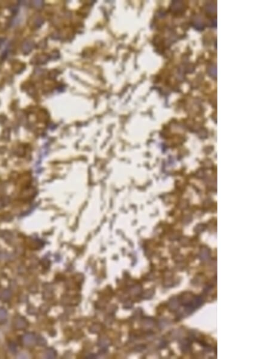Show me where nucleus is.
Returning a JSON list of instances; mask_svg holds the SVG:
<instances>
[{
    "label": "nucleus",
    "instance_id": "5",
    "mask_svg": "<svg viewBox=\"0 0 271 359\" xmlns=\"http://www.w3.org/2000/svg\"><path fill=\"white\" fill-rule=\"evenodd\" d=\"M7 317V313L4 310H0V321H2L6 319Z\"/></svg>",
    "mask_w": 271,
    "mask_h": 359
},
{
    "label": "nucleus",
    "instance_id": "4",
    "mask_svg": "<svg viewBox=\"0 0 271 359\" xmlns=\"http://www.w3.org/2000/svg\"><path fill=\"white\" fill-rule=\"evenodd\" d=\"M48 57L47 55H40L36 59L33 58L34 60L33 63H37V64H44L48 61Z\"/></svg>",
    "mask_w": 271,
    "mask_h": 359
},
{
    "label": "nucleus",
    "instance_id": "2",
    "mask_svg": "<svg viewBox=\"0 0 271 359\" xmlns=\"http://www.w3.org/2000/svg\"><path fill=\"white\" fill-rule=\"evenodd\" d=\"M23 341L26 345H31L34 343L35 337L33 334H27L24 336Z\"/></svg>",
    "mask_w": 271,
    "mask_h": 359
},
{
    "label": "nucleus",
    "instance_id": "3",
    "mask_svg": "<svg viewBox=\"0 0 271 359\" xmlns=\"http://www.w3.org/2000/svg\"><path fill=\"white\" fill-rule=\"evenodd\" d=\"M27 326V322L24 320L23 318L19 317V319H18L16 322H15V327L17 329H23L26 328Z\"/></svg>",
    "mask_w": 271,
    "mask_h": 359
},
{
    "label": "nucleus",
    "instance_id": "6",
    "mask_svg": "<svg viewBox=\"0 0 271 359\" xmlns=\"http://www.w3.org/2000/svg\"><path fill=\"white\" fill-rule=\"evenodd\" d=\"M56 356V353L54 352V350L53 349H50L47 351V357L48 358H54Z\"/></svg>",
    "mask_w": 271,
    "mask_h": 359
},
{
    "label": "nucleus",
    "instance_id": "7",
    "mask_svg": "<svg viewBox=\"0 0 271 359\" xmlns=\"http://www.w3.org/2000/svg\"><path fill=\"white\" fill-rule=\"evenodd\" d=\"M10 296V293L9 291H4V293L2 294L1 297H2V298L4 299V300H7V299H9Z\"/></svg>",
    "mask_w": 271,
    "mask_h": 359
},
{
    "label": "nucleus",
    "instance_id": "1",
    "mask_svg": "<svg viewBox=\"0 0 271 359\" xmlns=\"http://www.w3.org/2000/svg\"><path fill=\"white\" fill-rule=\"evenodd\" d=\"M33 42L31 40H26L22 45V50L24 54H28L30 53L33 47Z\"/></svg>",
    "mask_w": 271,
    "mask_h": 359
}]
</instances>
